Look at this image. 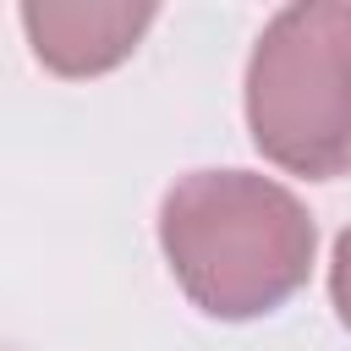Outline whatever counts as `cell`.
Masks as SVG:
<instances>
[{"mask_svg":"<svg viewBox=\"0 0 351 351\" xmlns=\"http://www.w3.org/2000/svg\"><path fill=\"white\" fill-rule=\"evenodd\" d=\"M170 274L208 318H258L302 291L313 269V219L269 176L192 170L159 203Z\"/></svg>","mask_w":351,"mask_h":351,"instance_id":"1","label":"cell"},{"mask_svg":"<svg viewBox=\"0 0 351 351\" xmlns=\"http://www.w3.org/2000/svg\"><path fill=\"white\" fill-rule=\"evenodd\" d=\"M247 126L296 176L351 170V5H285L247 60Z\"/></svg>","mask_w":351,"mask_h":351,"instance_id":"2","label":"cell"},{"mask_svg":"<svg viewBox=\"0 0 351 351\" xmlns=\"http://www.w3.org/2000/svg\"><path fill=\"white\" fill-rule=\"evenodd\" d=\"M154 5H22L33 55L60 77H88L132 55Z\"/></svg>","mask_w":351,"mask_h":351,"instance_id":"3","label":"cell"},{"mask_svg":"<svg viewBox=\"0 0 351 351\" xmlns=\"http://www.w3.org/2000/svg\"><path fill=\"white\" fill-rule=\"evenodd\" d=\"M329 296H335L340 324L351 329V230L335 241V263H329Z\"/></svg>","mask_w":351,"mask_h":351,"instance_id":"4","label":"cell"}]
</instances>
